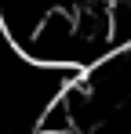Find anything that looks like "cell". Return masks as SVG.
I'll use <instances>...</instances> for the list:
<instances>
[{
    "instance_id": "cell-1",
    "label": "cell",
    "mask_w": 131,
    "mask_h": 134,
    "mask_svg": "<svg viewBox=\"0 0 131 134\" xmlns=\"http://www.w3.org/2000/svg\"><path fill=\"white\" fill-rule=\"evenodd\" d=\"M37 134H80L77 131V112L69 102V91H58L37 120Z\"/></svg>"
}]
</instances>
